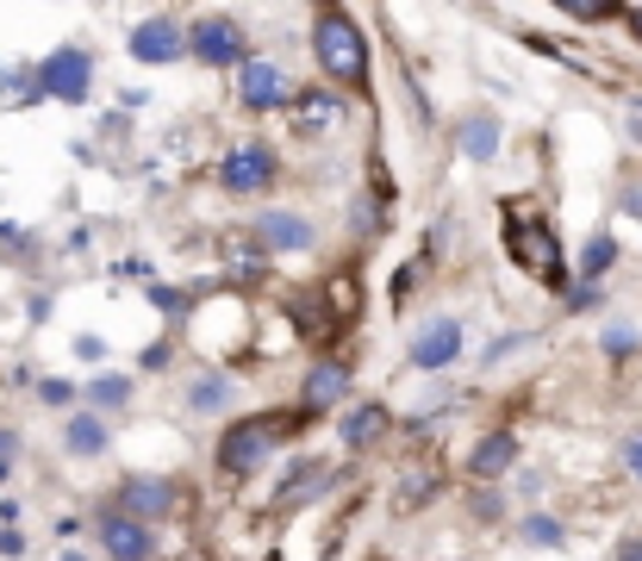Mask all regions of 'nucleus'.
<instances>
[{"instance_id":"15","label":"nucleus","mask_w":642,"mask_h":561,"mask_svg":"<svg viewBox=\"0 0 642 561\" xmlns=\"http://www.w3.org/2000/svg\"><path fill=\"white\" fill-rule=\"evenodd\" d=\"M381 431H387V405H356V412L344 419V443H349V450H368Z\"/></svg>"},{"instance_id":"28","label":"nucleus","mask_w":642,"mask_h":561,"mask_svg":"<svg viewBox=\"0 0 642 561\" xmlns=\"http://www.w3.org/2000/svg\"><path fill=\"white\" fill-rule=\"evenodd\" d=\"M630 31H636V38H642V7H630Z\"/></svg>"},{"instance_id":"23","label":"nucleus","mask_w":642,"mask_h":561,"mask_svg":"<svg viewBox=\"0 0 642 561\" xmlns=\"http://www.w3.org/2000/svg\"><path fill=\"white\" fill-rule=\"evenodd\" d=\"M611 256H618V244H611V237H593V244H586V275L611 268Z\"/></svg>"},{"instance_id":"5","label":"nucleus","mask_w":642,"mask_h":561,"mask_svg":"<svg viewBox=\"0 0 642 561\" xmlns=\"http://www.w3.org/2000/svg\"><path fill=\"white\" fill-rule=\"evenodd\" d=\"M88 81H95L88 50H50L45 69H38V88L57 94V100H88Z\"/></svg>"},{"instance_id":"6","label":"nucleus","mask_w":642,"mask_h":561,"mask_svg":"<svg viewBox=\"0 0 642 561\" xmlns=\"http://www.w3.org/2000/svg\"><path fill=\"white\" fill-rule=\"evenodd\" d=\"M512 256L531 268V275H543L549 287H562V249H555V232H549L543 218H536V225H517V232H512Z\"/></svg>"},{"instance_id":"11","label":"nucleus","mask_w":642,"mask_h":561,"mask_svg":"<svg viewBox=\"0 0 642 561\" xmlns=\"http://www.w3.org/2000/svg\"><path fill=\"white\" fill-rule=\"evenodd\" d=\"M455 356H462V325H455V318H431V325L412 337V362H418V368H450Z\"/></svg>"},{"instance_id":"13","label":"nucleus","mask_w":642,"mask_h":561,"mask_svg":"<svg viewBox=\"0 0 642 561\" xmlns=\"http://www.w3.org/2000/svg\"><path fill=\"white\" fill-rule=\"evenodd\" d=\"M256 237H263V249H313V225L299 213H263Z\"/></svg>"},{"instance_id":"14","label":"nucleus","mask_w":642,"mask_h":561,"mask_svg":"<svg viewBox=\"0 0 642 561\" xmlns=\"http://www.w3.org/2000/svg\"><path fill=\"white\" fill-rule=\"evenodd\" d=\"M344 387H349V374L337 368V362H318V368L306 374V412H330V405L344 400Z\"/></svg>"},{"instance_id":"1","label":"nucleus","mask_w":642,"mask_h":561,"mask_svg":"<svg viewBox=\"0 0 642 561\" xmlns=\"http://www.w3.org/2000/svg\"><path fill=\"white\" fill-rule=\"evenodd\" d=\"M313 50H318V69H325L330 81H344V88L368 81V45H362V31L349 13H318Z\"/></svg>"},{"instance_id":"22","label":"nucleus","mask_w":642,"mask_h":561,"mask_svg":"<svg viewBox=\"0 0 642 561\" xmlns=\"http://www.w3.org/2000/svg\"><path fill=\"white\" fill-rule=\"evenodd\" d=\"M126 393H131L126 374H100V381H95V400L100 405H126Z\"/></svg>"},{"instance_id":"21","label":"nucleus","mask_w":642,"mask_h":561,"mask_svg":"<svg viewBox=\"0 0 642 561\" xmlns=\"http://www.w3.org/2000/svg\"><path fill=\"white\" fill-rule=\"evenodd\" d=\"M524 537H531V543H543V549H555V543H562V524L536 512V518H524Z\"/></svg>"},{"instance_id":"2","label":"nucleus","mask_w":642,"mask_h":561,"mask_svg":"<svg viewBox=\"0 0 642 561\" xmlns=\"http://www.w3.org/2000/svg\"><path fill=\"white\" fill-rule=\"evenodd\" d=\"M275 443H282V419H244V424H231V431H225L219 468L244 481V474H256V468L275 455Z\"/></svg>"},{"instance_id":"20","label":"nucleus","mask_w":642,"mask_h":561,"mask_svg":"<svg viewBox=\"0 0 642 561\" xmlns=\"http://www.w3.org/2000/svg\"><path fill=\"white\" fill-rule=\"evenodd\" d=\"M431 493H437V468H412V474H406V486H399V512L424 505Z\"/></svg>"},{"instance_id":"4","label":"nucleus","mask_w":642,"mask_h":561,"mask_svg":"<svg viewBox=\"0 0 642 561\" xmlns=\"http://www.w3.org/2000/svg\"><path fill=\"white\" fill-rule=\"evenodd\" d=\"M287 131H299V138H325V131H337V119H344V107H337V94L330 88H294V100H287Z\"/></svg>"},{"instance_id":"8","label":"nucleus","mask_w":642,"mask_h":561,"mask_svg":"<svg viewBox=\"0 0 642 561\" xmlns=\"http://www.w3.org/2000/svg\"><path fill=\"white\" fill-rule=\"evenodd\" d=\"M219 181L231 187V194H256V187H268V181H275V150H268V144H237V150L225 156Z\"/></svg>"},{"instance_id":"10","label":"nucleus","mask_w":642,"mask_h":561,"mask_svg":"<svg viewBox=\"0 0 642 561\" xmlns=\"http://www.w3.org/2000/svg\"><path fill=\"white\" fill-rule=\"evenodd\" d=\"M169 505H175V486H169V481L131 474V481L119 486V518H138V524H150V518H162Z\"/></svg>"},{"instance_id":"7","label":"nucleus","mask_w":642,"mask_h":561,"mask_svg":"<svg viewBox=\"0 0 642 561\" xmlns=\"http://www.w3.org/2000/svg\"><path fill=\"white\" fill-rule=\"evenodd\" d=\"M188 50L200 62H213V69L244 62V26H237V19H200V26L188 31Z\"/></svg>"},{"instance_id":"24","label":"nucleus","mask_w":642,"mask_h":561,"mask_svg":"<svg viewBox=\"0 0 642 561\" xmlns=\"http://www.w3.org/2000/svg\"><path fill=\"white\" fill-rule=\"evenodd\" d=\"M567 13L574 19H611L618 7H611V0H567Z\"/></svg>"},{"instance_id":"29","label":"nucleus","mask_w":642,"mask_h":561,"mask_svg":"<svg viewBox=\"0 0 642 561\" xmlns=\"http://www.w3.org/2000/svg\"><path fill=\"white\" fill-rule=\"evenodd\" d=\"M624 561H642V543H630V549H624Z\"/></svg>"},{"instance_id":"16","label":"nucleus","mask_w":642,"mask_h":561,"mask_svg":"<svg viewBox=\"0 0 642 561\" xmlns=\"http://www.w3.org/2000/svg\"><path fill=\"white\" fill-rule=\"evenodd\" d=\"M512 455H517L512 431H493L481 450H474V474H481V481H493V474H505V468H512Z\"/></svg>"},{"instance_id":"12","label":"nucleus","mask_w":642,"mask_h":561,"mask_svg":"<svg viewBox=\"0 0 642 561\" xmlns=\"http://www.w3.org/2000/svg\"><path fill=\"white\" fill-rule=\"evenodd\" d=\"M100 543H107L112 561H150V524H138V518H119V512H112L107 524H100Z\"/></svg>"},{"instance_id":"19","label":"nucleus","mask_w":642,"mask_h":561,"mask_svg":"<svg viewBox=\"0 0 642 561\" xmlns=\"http://www.w3.org/2000/svg\"><path fill=\"white\" fill-rule=\"evenodd\" d=\"M325 486H330V468H299V486H282V505H287V512H294V505H306V499H318V493H325Z\"/></svg>"},{"instance_id":"17","label":"nucleus","mask_w":642,"mask_h":561,"mask_svg":"<svg viewBox=\"0 0 642 561\" xmlns=\"http://www.w3.org/2000/svg\"><path fill=\"white\" fill-rule=\"evenodd\" d=\"M63 450H69V455H100V450H107V424H100V419H88V412H81V419H69Z\"/></svg>"},{"instance_id":"18","label":"nucleus","mask_w":642,"mask_h":561,"mask_svg":"<svg viewBox=\"0 0 642 561\" xmlns=\"http://www.w3.org/2000/svg\"><path fill=\"white\" fill-rule=\"evenodd\" d=\"M462 150H468L474 163H486V156L500 150V125L481 119V112H474V119H462Z\"/></svg>"},{"instance_id":"9","label":"nucleus","mask_w":642,"mask_h":561,"mask_svg":"<svg viewBox=\"0 0 642 561\" xmlns=\"http://www.w3.org/2000/svg\"><path fill=\"white\" fill-rule=\"evenodd\" d=\"M131 57H138V62L188 57V26H175V19H144V26L131 31Z\"/></svg>"},{"instance_id":"25","label":"nucleus","mask_w":642,"mask_h":561,"mask_svg":"<svg viewBox=\"0 0 642 561\" xmlns=\"http://www.w3.org/2000/svg\"><path fill=\"white\" fill-rule=\"evenodd\" d=\"M194 405H200V412L225 405V381H200V387H194Z\"/></svg>"},{"instance_id":"27","label":"nucleus","mask_w":642,"mask_h":561,"mask_svg":"<svg viewBox=\"0 0 642 561\" xmlns=\"http://www.w3.org/2000/svg\"><path fill=\"white\" fill-rule=\"evenodd\" d=\"M630 474L642 481V436H630Z\"/></svg>"},{"instance_id":"3","label":"nucleus","mask_w":642,"mask_h":561,"mask_svg":"<svg viewBox=\"0 0 642 561\" xmlns=\"http://www.w3.org/2000/svg\"><path fill=\"white\" fill-rule=\"evenodd\" d=\"M237 94H244V107L275 112V107H287V100H294V76H287L282 62L250 57V62H237Z\"/></svg>"},{"instance_id":"26","label":"nucleus","mask_w":642,"mask_h":561,"mask_svg":"<svg viewBox=\"0 0 642 561\" xmlns=\"http://www.w3.org/2000/svg\"><path fill=\"white\" fill-rule=\"evenodd\" d=\"M45 400L50 405H69V381H45Z\"/></svg>"}]
</instances>
